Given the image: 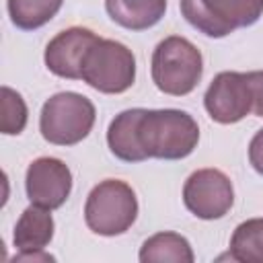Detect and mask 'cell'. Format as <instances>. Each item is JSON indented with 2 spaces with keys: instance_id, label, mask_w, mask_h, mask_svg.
Segmentation results:
<instances>
[{
  "instance_id": "cell-2",
  "label": "cell",
  "mask_w": 263,
  "mask_h": 263,
  "mask_svg": "<svg viewBox=\"0 0 263 263\" xmlns=\"http://www.w3.org/2000/svg\"><path fill=\"white\" fill-rule=\"evenodd\" d=\"M203 62L199 49L185 37L162 39L152 53V80L164 95H189L201 80Z\"/></svg>"
},
{
  "instance_id": "cell-9",
  "label": "cell",
  "mask_w": 263,
  "mask_h": 263,
  "mask_svg": "<svg viewBox=\"0 0 263 263\" xmlns=\"http://www.w3.org/2000/svg\"><path fill=\"white\" fill-rule=\"evenodd\" d=\"M25 189L31 203L45 210L62 208L72 191V173L60 158L41 156L29 164Z\"/></svg>"
},
{
  "instance_id": "cell-15",
  "label": "cell",
  "mask_w": 263,
  "mask_h": 263,
  "mask_svg": "<svg viewBox=\"0 0 263 263\" xmlns=\"http://www.w3.org/2000/svg\"><path fill=\"white\" fill-rule=\"evenodd\" d=\"M64 0H8V14L12 25L23 31H33L49 23Z\"/></svg>"
},
{
  "instance_id": "cell-14",
  "label": "cell",
  "mask_w": 263,
  "mask_h": 263,
  "mask_svg": "<svg viewBox=\"0 0 263 263\" xmlns=\"http://www.w3.org/2000/svg\"><path fill=\"white\" fill-rule=\"evenodd\" d=\"M193 259L189 240L177 232H158L140 249L142 263H193Z\"/></svg>"
},
{
  "instance_id": "cell-17",
  "label": "cell",
  "mask_w": 263,
  "mask_h": 263,
  "mask_svg": "<svg viewBox=\"0 0 263 263\" xmlns=\"http://www.w3.org/2000/svg\"><path fill=\"white\" fill-rule=\"evenodd\" d=\"M2 115H0V129L6 136H18L27 125V105L23 97L12 90L10 86H2Z\"/></svg>"
},
{
  "instance_id": "cell-6",
  "label": "cell",
  "mask_w": 263,
  "mask_h": 263,
  "mask_svg": "<svg viewBox=\"0 0 263 263\" xmlns=\"http://www.w3.org/2000/svg\"><path fill=\"white\" fill-rule=\"evenodd\" d=\"M82 80L99 92H125L136 80V58L132 49L113 39H101L88 49Z\"/></svg>"
},
{
  "instance_id": "cell-12",
  "label": "cell",
  "mask_w": 263,
  "mask_h": 263,
  "mask_svg": "<svg viewBox=\"0 0 263 263\" xmlns=\"http://www.w3.org/2000/svg\"><path fill=\"white\" fill-rule=\"evenodd\" d=\"M142 109H127L115 115V119L109 123L107 132V144L109 150L125 162H142L146 160V154L140 148L138 142V119Z\"/></svg>"
},
{
  "instance_id": "cell-5",
  "label": "cell",
  "mask_w": 263,
  "mask_h": 263,
  "mask_svg": "<svg viewBox=\"0 0 263 263\" xmlns=\"http://www.w3.org/2000/svg\"><path fill=\"white\" fill-rule=\"evenodd\" d=\"M179 4L185 21L214 39L255 25L263 14V0H181Z\"/></svg>"
},
{
  "instance_id": "cell-7",
  "label": "cell",
  "mask_w": 263,
  "mask_h": 263,
  "mask_svg": "<svg viewBox=\"0 0 263 263\" xmlns=\"http://www.w3.org/2000/svg\"><path fill=\"white\" fill-rule=\"evenodd\" d=\"M185 208L201 220H218L234 203L230 179L218 168H199L189 175L183 187Z\"/></svg>"
},
{
  "instance_id": "cell-20",
  "label": "cell",
  "mask_w": 263,
  "mask_h": 263,
  "mask_svg": "<svg viewBox=\"0 0 263 263\" xmlns=\"http://www.w3.org/2000/svg\"><path fill=\"white\" fill-rule=\"evenodd\" d=\"M14 261H53V257L41 251H21L14 257Z\"/></svg>"
},
{
  "instance_id": "cell-18",
  "label": "cell",
  "mask_w": 263,
  "mask_h": 263,
  "mask_svg": "<svg viewBox=\"0 0 263 263\" xmlns=\"http://www.w3.org/2000/svg\"><path fill=\"white\" fill-rule=\"evenodd\" d=\"M247 80L253 97V113L257 117H263V70L247 72Z\"/></svg>"
},
{
  "instance_id": "cell-13",
  "label": "cell",
  "mask_w": 263,
  "mask_h": 263,
  "mask_svg": "<svg viewBox=\"0 0 263 263\" xmlns=\"http://www.w3.org/2000/svg\"><path fill=\"white\" fill-rule=\"evenodd\" d=\"M49 212L51 210L33 203L21 214L12 236L18 251H43L45 245H49L53 236V218Z\"/></svg>"
},
{
  "instance_id": "cell-10",
  "label": "cell",
  "mask_w": 263,
  "mask_h": 263,
  "mask_svg": "<svg viewBox=\"0 0 263 263\" xmlns=\"http://www.w3.org/2000/svg\"><path fill=\"white\" fill-rule=\"evenodd\" d=\"M99 41V37L84 27H70L58 33L45 47V66L51 74L60 78L78 80L82 78V66L88 49Z\"/></svg>"
},
{
  "instance_id": "cell-4",
  "label": "cell",
  "mask_w": 263,
  "mask_h": 263,
  "mask_svg": "<svg viewBox=\"0 0 263 263\" xmlns=\"http://www.w3.org/2000/svg\"><path fill=\"white\" fill-rule=\"evenodd\" d=\"M95 105L78 92H58L41 109V136L55 146H74L82 142L95 125Z\"/></svg>"
},
{
  "instance_id": "cell-11",
  "label": "cell",
  "mask_w": 263,
  "mask_h": 263,
  "mask_svg": "<svg viewBox=\"0 0 263 263\" xmlns=\"http://www.w3.org/2000/svg\"><path fill=\"white\" fill-rule=\"evenodd\" d=\"M105 8L119 27L144 31L164 16L166 0H105Z\"/></svg>"
},
{
  "instance_id": "cell-1",
  "label": "cell",
  "mask_w": 263,
  "mask_h": 263,
  "mask_svg": "<svg viewBox=\"0 0 263 263\" xmlns=\"http://www.w3.org/2000/svg\"><path fill=\"white\" fill-rule=\"evenodd\" d=\"M138 142L146 158L179 160L195 150L199 127L189 113L179 109H142Z\"/></svg>"
},
{
  "instance_id": "cell-8",
  "label": "cell",
  "mask_w": 263,
  "mask_h": 263,
  "mask_svg": "<svg viewBox=\"0 0 263 263\" xmlns=\"http://www.w3.org/2000/svg\"><path fill=\"white\" fill-rule=\"evenodd\" d=\"M203 105L208 115L218 123H236L253 111V97L247 74L220 72L205 90Z\"/></svg>"
},
{
  "instance_id": "cell-16",
  "label": "cell",
  "mask_w": 263,
  "mask_h": 263,
  "mask_svg": "<svg viewBox=\"0 0 263 263\" xmlns=\"http://www.w3.org/2000/svg\"><path fill=\"white\" fill-rule=\"evenodd\" d=\"M230 259L263 263V218H253L236 226L230 238Z\"/></svg>"
},
{
  "instance_id": "cell-19",
  "label": "cell",
  "mask_w": 263,
  "mask_h": 263,
  "mask_svg": "<svg viewBox=\"0 0 263 263\" xmlns=\"http://www.w3.org/2000/svg\"><path fill=\"white\" fill-rule=\"evenodd\" d=\"M249 160L253 164V168L263 175V127L253 136L251 144H249Z\"/></svg>"
},
{
  "instance_id": "cell-3",
  "label": "cell",
  "mask_w": 263,
  "mask_h": 263,
  "mask_svg": "<svg viewBox=\"0 0 263 263\" xmlns=\"http://www.w3.org/2000/svg\"><path fill=\"white\" fill-rule=\"evenodd\" d=\"M138 216V199L134 189L119 181L107 179L92 187L84 203L86 226L101 236L123 234Z\"/></svg>"
}]
</instances>
